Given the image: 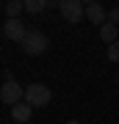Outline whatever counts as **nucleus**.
Instances as JSON below:
<instances>
[{
	"mask_svg": "<svg viewBox=\"0 0 119 124\" xmlns=\"http://www.w3.org/2000/svg\"><path fill=\"white\" fill-rule=\"evenodd\" d=\"M31 113H33V108L28 105L25 99H22V102H17V105L11 108V119H14V121H19V124L31 121Z\"/></svg>",
	"mask_w": 119,
	"mask_h": 124,
	"instance_id": "obj_7",
	"label": "nucleus"
},
{
	"mask_svg": "<svg viewBox=\"0 0 119 124\" xmlns=\"http://www.w3.org/2000/svg\"><path fill=\"white\" fill-rule=\"evenodd\" d=\"M3 33L9 36V41H25V36H28V28L22 19H6V25H3Z\"/></svg>",
	"mask_w": 119,
	"mask_h": 124,
	"instance_id": "obj_5",
	"label": "nucleus"
},
{
	"mask_svg": "<svg viewBox=\"0 0 119 124\" xmlns=\"http://www.w3.org/2000/svg\"><path fill=\"white\" fill-rule=\"evenodd\" d=\"M22 11H25V3H19V0H9L6 3V17L9 19H19Z\"/></svg>",
	"mask_w": 119,
	"mask_h": 124,
	"instance_id": "obj_9",
	"label": "nucleus"
},
{
	"mask_svg": "<svg viewBox=\"0 0 119 124\" xmlns=\"http://www.w3.org/2000/svg\"><path fill=\"white\" fill-rule=\"evenodd\" d=\"M100 39L105 41V44H114V41H119V28L116 25H111V22H105L100 28Z\"/></svg>",
	"mask_w": 119,
	"mask_h": 124,
	"instance_id": "obj_8",
	"label": "nucleus"
},
{
	"mask_svg": "<svg viewBox=\"0 0 119 124\" xmlns=\"http://www.w3.org/2000/svg\"><path fill=\"white\" fill-rule=\"evenodd\" d=\"M108 22L119 28V6H116V8H111V11H108Z\"/></svg>",
	"mask_w": 119,
	"mask_h": 124,
	"instance_id": "obj_12",
	"label": "nucleus"
},
{
	"mask_svg": "<svg viewBox=\"0 0 119 124\" xmlns=\"http://www.w3.org/2000/svg\"><path fill=\"white\" fill-rule=\"evenodd\" d=\"M66 124H80V121H75V119H69V121H66Z\"/></svg>",
	"mask_w": 119,
	"mask_h": 124,
	"instance_id": "obj_13",
	"label": "nucleus"
},
{
	"mask_svg": "<svg viewBox=\"0 0 119 124\" xmlns=\"http://www.w3.org/2000/svg\"><path fill=\"white\" fill-rule=\"evenodd\" d=\"M86 19H89V22H94V25H105L108 22V11L105 8H102V6L100 3H86Z\"/></svg>",
	"mask_w": 119,
	"mask_h": 124,
	"instance_id": "obj_6",
	"label": "nucleus"
},
{
	"mask_svg": "<svg viewBox=\"0 0 119 124\" xmlns=\"http://www.w3.org/2000/svg\"><path fill=\"white\" fill-rule=\"evenodd\" d=\"M44 8H50L47 0H25V11H31V14H39Z\"/></svg>",
	"mask_w": 119,
	"mask_h": 124,
	"instance_id": "obj_10",
	"label": "nucleus"
},
{
	"mask_svg": "<svg viewBox=\"0 0 119 124\" xmlns=\"http://www.w3.org/2000/svg\"><path fill=\"white\" fill-rule=\"evenodd\" d=\"M108 61L119 63V41H114V44H108Z\"/></svg>",
	"mask_w": 119,
	"mask_h": 124,
	"instance_id": "obj_11",
	"label": "nucleus"
},
{
	"mask_svg": "<svg viewBox=\"0 0 119 124\" xmlns=\"http://www.w3.org/2000/svg\"><path fill=\"white\" fill-rule=\"evenodd\" d=\"M50 99H53V94L44 83H31L25 88V102L31 108H44V105H50Z\"/></svg>",
	"mask_w": 119,
	"mask_h": 124,
	"instance_id": "obj_1",
	"label": "nucleus"
},
{
	"mask_svg": "<svg viewBox=\"0 0 119 124\" xmlns=\"http://www.w3.org/2000/svg\"><path fill=\"white\" fill-rule=\"evenodd\" d=\"M58 11H61L64 22L78 25L86 17V3H80V0H58Z\"/></svg>",
	"mask_w": 119,
	"mask_h": 124,
	"instance_id": "obj_2",
	"label": "nucleus"
},
{
	"mask_svg": "<svg viewBox=\"0 0 119 124\" xmlns=\"http://www.w3.org/2000/svg\"><path fill=\"white\" fill-rule=\"evenodd\" d=\"M22 99H25V88H22L17 80H3V85H0V102L9 105V108H14Z\"/></svg>",
	"mask_w": 119,
	"mask_h": 124,
	"instance_id": "obj_3",
	"label": "nucleus"
},
{
	"mask_svg": "<svg viewBox=\"0 0 119 124\" xmlns=\"http://www.w3.org/2000/svg\"><path fill=\"white\" fill-rule=\"evenodd\" d=\"M47 44H50V39L42 31H28L25 41H22V50H25L28 55H42L44 50H47Z\"/></svg>",
	"mask_w": 119,
	"mask_h": 124,
	"instance_id": "obj_4",
	"label": "nucleus"
}]
</instances>
